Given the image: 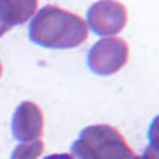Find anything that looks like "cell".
I'll use <instances>...</instances> for the list:
<instances>
[{"instance_id":"cell-1","label":"cell","mask_w":159,"mask_h":159,"mask_svg":"<svg viewBox=\"0 0 159 159\" xmlns=\"http://www.w3.org/2000/svg\"><path fill=\"white\" fill-rule=\"evenodd\" d=\"M29 38L32 43L43 48L70 49L86 42L88 25L83 18L75 13L54 5H46L32 18Z\"/></svg>"},{"instance_id":"cell-2","label":"cell","mask_w":159,"mask_h":159,"mask_svg":"<svg viewBox=\"0 0 159 159\" xmlns=\"http://www.w3.org/2000/svg\"><path fill=\"white\" fill-rule=\"evenodd\" d=\"M70 153L76 159H132L130 150L121 132L108 124L88 126L72 143Z\"/></svg>"},{"instance_id":"cell-3","label":"cell","mask_w":159,"mask_h":159,"mask_svg":"<svg viewBox=\"0 0 159 159\" xmlns=\"http://www.w3.org/2000/svg\"><path fill=\"white\" fill-rule=\"evenodd\" d=\"M129 59V45L121 38L107 37L92 45L88 52V67L99 76L119 72Z\"/></svg>"},{"instance_id":"cell-4","label":"cell","mask_w":159,"mask_h":159,"mask_svg":"<svg viewBox=\"0 0 159 159\" xmlns=\"http://www.w3.org/2000/svg\"><path fill=\"white\" fill-rule=\"evenodd\" d=\"M86 25L100 37L119 34L127 24V8L116 0H99L86 13Z\"/></svg>"},{"instance_id":"cell-5","label":"cell","mask_w":159,"mask_h":159,"mask_svg":"<svg viewBox=\"0 0 159 159\" xmlns=\"http://www.w3.org/2000/svg\"><path fill=\"white\" fill-rule=\"evenodd\" d=\"M13 137L21 142L38 140L43 134V113L35 102L25 100L19 103L11 119Z\"/></svg>"},{"instance_id":"cell-6","label":"cell","mask_w":159,"mask_h":159,"mask_svg":"<svg viewBox=\"0 0 159 159\" xmlns=\"http://www.w3.org/2000/svg\"><path fill=\"white\" fill-rule=\"evenodd\" d=\"M38 0H0V18L8 29L27 22L37 11Z\"/></svg>"},{"instance_id":"cell-7","label":"cell","mask_w":159,"mask_h":159,"mask_svg":"<svg viewBox=\"0 0 159 159\" xmlns=\"http://www.w3.org/2000/svg\"><path fill=\"white\" fill-rule=\"evenodd\" d=\"M45 150V145L42 140H34V142H25L21 143L13 150L10 159H38Z\"/></svg>"},{"instance_id":"cell-8","label":"cell","mask_w":159,"mask_h":159,"mask_svg":"<svg viewBox=\"0 0 159 159\" xmlns=\"http://www.w3.org/2000/svg\"><path fill=\"white\" fill-rule=\"evenodd\" d=\"M132 159H157V154H156V151L154 150H147L143 154H140V156H134Z\"/></svg>"},{"instance_id":"cell-9","label":"cell","mask_w":159,"mask_h":159,"mask_svg":"<svg viewBox=\"0 0 159 159\" xmlns=\"http://www.w3.org/2000/svg\"><path fill=\"white\" fill-rule=\"evenodd\" d=\"M43 159H75L72 154L69 153H59V154H49V156H45Z\"/></svg>"},{"instance_id":"cell-10","label":"cell","mask_w":159,"mask_h":159,"mask_svg":"<svg viewBox=\"0 0 159 159\" xmlns=\"http://www.w3.org/2000/svg\"><path fill=\"white\" fill-rule=\"evenodd\" d=\"M7 30H10V29L5 25V22L2 21V18H0V37H2L3 34H7Z\"/></svg>"},{"instance_id":"cell-11","label":"cell","mask_w":159,"mask_h":159,"mask_svg":"<svg viewBox=\"0 0 159 159\" xmlns=\"http://www.w3.org/2000/svg\"><path fill=\"white\" fill-rule=\"evenodd\" d=\"M0 76H2V62H0Z\"/></svg>"}]
</instances>
